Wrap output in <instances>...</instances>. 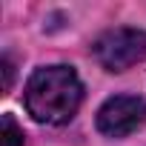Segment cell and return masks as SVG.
<instances>
[{"instance_id":"1","label":"cell","mask_w":146,"mask_h":146,"mask_svg":"<svg viewBox=\"0 0 146 146\" xmlns=\"http://www.w3.org/2000/svg\"><path fill=\"white\" fill-rule=\"evenodd\" d=\"M83 103V83L72 66H43L26 83V109L37 123L60 126Z\"/></svg>"},{"instance_id":"2","label":"cell","mask_w":146,"mask_h":146,"mask_svg":"<svg viewBox=\"0 0 146 146\" xmlns=\"http://www.w3.org/2000/svg\"><path fill=\"white\" fill-rule=\"evenodd\" d=\"M98 63L109 72H123L140 60H146V32L140 29H109L92 46Z\"/></svg>"},{"instance_id":"3","label":"cell","mask_w":146,"mask_h":146,"mask_svg":"<svg viewBox=\"0 0 146 146\" xmlns=\"http://www.w3.org/2000/svg\"><path fill=\"white\" fill-rule=\"evenodd\" d=\"M146 123V100L137 95H115L98 112V129L109 137H126Z\"/></svg>"},{"instance_id":"4","label":"cell","mask_w":146,"mask_h":146,"mask_svg":"<svg viewBox=\"0 0 146 146\" xmlns=\"http://www.w3.org/2000/svg\"><path fill=\"white\" fill-rule=\"evenodd\" d=\"M0 146H23V129L15 123L12 115H3V129H0Z\"/></svg>"},{"instance_id":"5","label":"cell","mask_w":146,"mask_h":146,"mask_svg":"<svg viewBox=\"0 0 146 146\" xmlns=\"http://www.w3.org/2000/svg\"><path fill=\"white\" fill-rule=\"evenodd\" d=\"M12 78H15V69H12V60L3 57V92L12 89Z\"/></svg>"}]
</instances>
